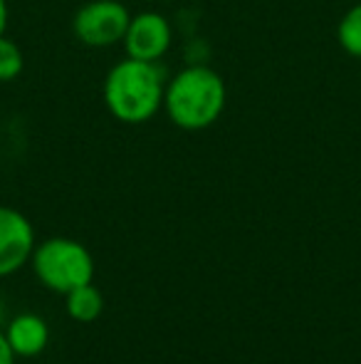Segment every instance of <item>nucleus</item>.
<instances>
[{"label":"nucleus","instance_id":"obj_1","mask_svg":"<svg viewBox=\"0 0 361 364\" xmlns=\"http://www.w3.org/2000/svg\"><path fill=\"white\" fill-rule=\"evenodd\" d=\"M166 73L159 63L124 58L101 82V102L121 124H146L164 109Z\"/></svg>","mask_w":361,"mask_h":364},{"label":"nucleus","instance_id":"obj_2","mask_svg":"<svg viewBox=\"0 0 361 364\" xmlns=\"http://www.w3.org/2000/svg\"><path fill=\"white\" fill-rule=\"evenodd\" d=\"M228 87L211 65L193 63L166 80L164 112L183 132H203L223 117Z\"/></svg>","mask_w":361,"mask_h":364},{"label":"nucleus","instance_id":"obj_3","mask_svg":"<svg viewBox=\"0 0 361 364\" xmlns=\"http://www.w3.org/2000/svg\"><path fill=\"white\" fill-rule=\"evenodd\" d=\"M30 265L35 278L57 295H67L70 290L94 280V258L89 248L79 240L62 235L35 245Z\"/></svg>","mask_w":361,"mask_h":364},{"label":"nucleus","instance_id":"obj_4","mask_svg":"<svg viewBox=\"0 0 361 364\" xmlns=\"http://www.w3.org/2000/svg\"><path fill=\"white\" fill-rule=\"evenodd\" d=\"M131 13L119 0H89L74 13L72 33L84 48L106 50L121 45Z\"/></svg>","mask_w":361,"mask_h":364},{"label":"nucleus","instance_id":"obj_5","mask_svg":"<svg viewBox=\"0 0 361 364\" xmlns=\"http://www.w3.org/2000/svg\"><path fill=\"white\" fill-rule=\"evenodd\" d=\"M121 45L126 50V58L161 63L169 55L171 45H174L171 20L166 15L156 13V10H144V13L131 15Z\"/></svg>","mask_w":361,"mask_h":364},{"label":"nucleus","instance_id":"obj_6","mask_svg":"<svg viewBox=\"0 0 361 364\" xmlns=\"http://www.w3.org/2000/svg\"><path fill=\"white\" fill-rule=\"evenodd\" d=\"M35 228L23 211L0 206V278H10L30 263L35 250Z\"/></svg>","mask_w":361,"mask_h":364},{"label":"nucleus","instance_id":"obj_7","mask_svg":"<svg viewBox=\"0 0 361 364\" xmlns=\"http://www.w3.org/2000/svg\"><path fill=\"white\" fill-rule=\"evenodd\" d=\"M5 340L13 347L15 357H38L50 345V325L35 312H20L5 325Z\"/></svg>","mask_w":361,"mask_h":364},{"label":"nucleus","instance_id":"obj_8","mask_svg":"<svg viewBox=\"0 0 361 364\" xmlns=\"http://www.w3.org/2000/svg\"><path fill=\"white\" fill-rule=\"evenodd\" d=\"M65 302H67V315L74 322H94L104 312V297H101V292L94 283L70 290L65 295Z\"/></svg>","mask_w":361,"mask_h":364},{"label":"nucleus","instance_id":"obj_9","mask_svg":"<svg viewBox=\"0 0 361 364\" xmlns=\"http://www.w3.org/2000/svg\"><path fill=\"white\" fill-rule=\"evenodd\" d=\"M337 40L344 53L361 60V3L352 5L342 15V20L337 25Z\"/></svg>","mask_w":361,"mask_h":364},{"label":"nucleus","instance_id":"obj_10","mask_svg":"<svg viewBox=\"0 0 361 364\" xmlns=\"http://www.w3.org/2000/svg\"><path fill=\"white\" fill-rule=\"evenodd\" d=\"M25 68V55L15 40L0 35V82H13Z\"/></svg>","mask_w":361,"mask_h":364},{"label":"nucleus","instance_id":"obj_11","mask_svg":"<svg viewBox=\"0 0 361 364\" xmlns=\"http://www.w3.org/2000/svg\"><path fill=\"white\" fill-rule=\"evenodd\" d=\"M15 352H13V347L8 345V340H5V332H3V327H0V364H15Z\"/></svg>","mask_w":361,"mask_h":364},{"label":"nucleus","instance_id":"obj_12","mask_svg":"<svg viewBox=\"0 0 361 364\" xmlns=\"http://www.w3.org/2000/svg\"><path fill=\"white\" fill-rule=\"evenodd\" d=\"M8 20H10L8 0H0V35H5V30H8Z\"/></svg>","mask_w":361,"mask_h":364},{"label":"nucleus","instance_id":"obj_13","mask_svg":"<svg viewBox=\"0 0 361 364\" xmlns=\"http://www.w3.org/2000/svg\"><path fill=\"white\" fill-rule=\"evenodd\" d=\"M3 320H5V300L0 297V327H3Z\"/></svg>","mask_w":361,"mask_h":364}]
</instances>
